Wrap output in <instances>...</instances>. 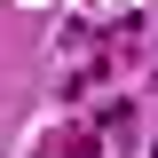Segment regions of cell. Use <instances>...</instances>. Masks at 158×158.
<instances>
[{
  "label": "cell",
  "instance_id": "6da1fadb",
  "mask_svg": "<svg viewBox=\"0 0 158 158\" xmlns=\"http://www.w3.org/2000/svg\"><path fill=\"white\" fill-rule=\"evenodd\" d=\"M150 158H158V150H150Z\"/></svg>",
  "mask_w": 158,
  "mask_h": 158
}]
</instances>
